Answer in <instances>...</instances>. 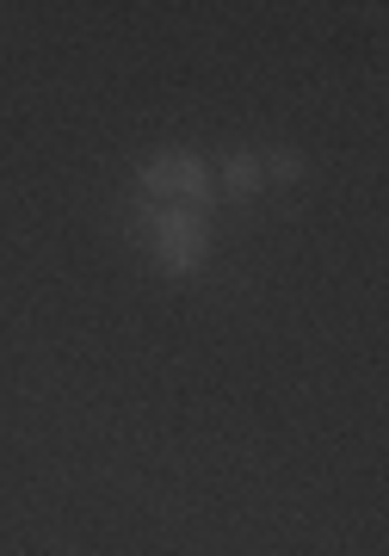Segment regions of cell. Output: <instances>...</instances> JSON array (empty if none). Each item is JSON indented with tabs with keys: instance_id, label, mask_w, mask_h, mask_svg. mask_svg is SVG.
<instances>
[{
	"instance_id": "1",
	"label": "cell",
	"mask_w": 389,
	"mask_h": 556,
	"mask_svg": "<svg viewBox=\"0 0 389 556\" xmlns=\"http://www.w3.org/2000/svg\"><path fill=\"white\" fill-rule=\"evenodd\" d=\"M142 192L167 211H211L216 204V174L204 167V155L192 149H155V155L142 161Z\"/></svg>"
},
{
	"instance_id": "2",
	"label": "cell",
	"mask_w": 389,
	"mask_h": 556,
	"mask_svg": "<svg viewBox=\"0 0 389 556\" xmlns=\"http://www.w3.org/2000/svg\"><path fill=\"white\" fill-rule=\"evenodd\" d=\"M142 236H149V254L167 278H192L204 260H211V229L192 211H167V204H142Z\"/></svg>"
},
{
	"instance_id": "3",
	"label": "cell",
	"mask_w": 389,
	"mask_h": 556,
	"mask_svg": "<svg viewBox=\"0 0 389 556\" xmlns=\"http://www.w3.org/2000/svg\"><path fill=\"white\" fill-rule=\"evenodd\" d=\"M260 186H266V174H260L253 149H235V155L216 161V199H253Z\"/></svg>"
},
{
	"instance_id": "4",
	"label": "cell",
	"mask_w": 389,
	"mask_h": 556,
	"mask_svg": "<svg viewBox=\"0 0 389 556\" xmlns=\"http://www.w3.org/2000/svg\"><path fill=\"white\" fill-rule=\"evenodd\" d=\"M260 174L278 179V186H291V179H303V155L297 149H273V155H260Z\"/></svg>"
}]
</instances>
